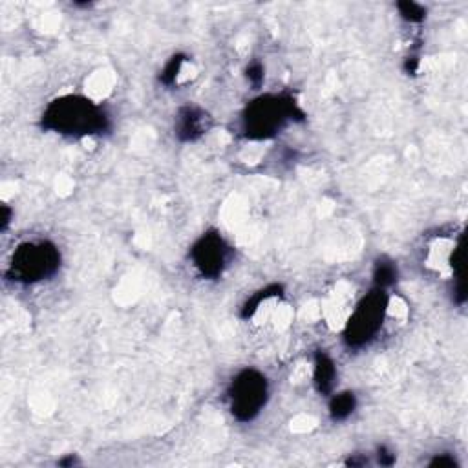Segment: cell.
Masks as SVG:
<instances>
[{"mask_svg":"<svg viewBox=\"0 0 468 468\" xmlns=\"http://www.w3.org/2000/svg\"><path fill=\"white\" fill-rule=\"evenodd\" d=\"M404 70L408 75H415L419 70V57H408L404 62Z\"/></svg>","mask_w":468,"mask_h":468,"instance_id":"cell-17","label":"cell"},{"mask_svg":"<svg viewBox=\"0 0 468 468\" xmlns=\"http://www.w3.org/2000/svg\"><path fill=\"white\" fill-rule=\"evenodd\" d=\"M397 10L401 17L404 20H408V22H422V20L427 19V10L421 4H417V2H410V0L399 2Z\"/></svg>","mask_w":468,"mask_h":468,"instance_id":"cell-13","label":"cell"},{"mask_svg":"<svg viewBox=\"0 0 468 468\" xmlns=\"http://www.w3.org/2000/svg\"><path fill=\"white\" fill-rule=\"evenodd\" d=\"M430 467H457L454 457H448V455H437L434 461L430 463Z\"/></svg>","mask_w":468,"mask_h":468,"instance_id":"cell-15","label":"cell"},{"mask_svg":"<svg viewBox=\"0 0 468 468\" xmlns=\"http://www.w3.org/2000/svg\"><path fill=\"white\" fill-rule=\"evenodd\" d=\"M77 463V459H75V455H68L66 459H60L59 464L60 467H72V464Z\"/></svg>","mask_w":468,"mask_h":468,"instance_id":"cell-19","label":"cell"},{"mask_svg":"<svg viewBox=\"0 0 468 468\" xmlns=\"http://www.w3.org/2000/svg\"><path fill=\"white\" fill-rule=\"evenodd\" d=\"M42 126L60 135L86 138L108 128V116L101 107L81 95H65L51 101L42 114Z\"/></svg>","mask_w":468,"mask_h":468,"instance_id":"cell-1","label":"cell"},{"mask_svg":"<svg viewBox=\"0 0 468 468\" xmlns=\"http://www.w3.org/2000/svg\"><path fill=\"white\" fill-rule=\"evenodd\" d=\"M264 66H262V62H253V65L247 68V81H249L250 84H253V88L258 90L260 86H262V83H264Z\"/></svg>","mask_w":468,"mask_h":468,"instance_id":"cell-14","label":"cell"},{"mask_svg":"<svg viewBox=\"0 0 468 468\" xmlns=\"http://www.w3.org/2000/svg\"><path fill=\"white\" fill-rule=\"evenodd\" d=\"M379 463L385 464V467H389V464L395 463V454H392V452H388V450L385 448V446H380L379 448Z\"/></svg>","mask_w":468,"mask_h":468,"instance_id":"cell-16","label":"cell"},{"mask_svg":"<svg viewBox=\"0 0 468 468\" xmlns=\"http://www.w3.org/2000/svg\"><path fill=\"white\" fill-rule=\"evenodd\" d=\"M10 218H11V210L8 209L6 205H2V231H6V229H8Z\"/></svg>","mask_w":468,"mask_h":468,"instance_id":"cell-18","label":"cell"},{"mask_svg":"<svg viewBox=\"0 0 468 468\" xmlns=\"http://www.w3.org/2000/svg\"><path fill=\"white\" fill-rule=\"evenodd\" d=\"M60 265V255L50 241H28L17 247L10 264V276L15 282L35 283L50 279Z\"/></svg>","mask_w":468,"mask_h":468,"instance_id":"cell-3","label":"cell"},{"mask_svg":"<svg viewBox=\"0 0 468 468\" xmlns=\"http://www.w3.org/2000/svg\"><path fill=\"white\" fill-rule=\"evenodd\" d=\"M183 65H185V57L183 55L171 57V60L165 65L161 75H159V81H161L163 84H167V86L176 84L178 79H180L181 70H183Z\"/></svg>","mask_w":468,"mask_h":468,"instance_id":"cell-12","label":"cell"},{"mask_svg":"<svg viewBox=\"0 0 468 468\" xmlns=\"http://www.w3.org/2000/svg\"><path fill=\"white\" fill-rule=\"evenodd\" d=\"M388 313V295L385 289H373L362 298L349 316L344 339L349 346H364L370 342L385 322Z\"/></svg>","mask_w":468,"mask_h":468,"instance_id":"cell-4","label":"cell"},{"mask_svg":"<svg viewBox=\"0 0 468 468\" xmlns=\"http://www.w3.org/2000/svg\"><path fill=\"white\" fill-rule=\"evenodd\" d=\"M357 408V397L352 392H342V394L333 395L329 403V415L333 421H344L348 419Z\"/></svg>","mask_w":468,"mask_h":468,"instance_id":"cell-9","label":"cell"},{"mask_svg":"<svg viewBox=\"0 0 468 468\" xmlns=\"http://www.w3.org/2000/svg\"><path fill=\"white\" fill-rule=\"evenodd\" d=\"M304 117L291 95H262L247 107L243 130L250 140H265L279 134L291 119Z\"/></svg>","mask_w":468,"mask_h":468,"instance_id":"cell-2","label":"cell"},{"mask_svg":"<svg viewBox=\"0 0 468 468\" xmlns=\"http://www.w3.org/2000/svg\"><path fill=\"white\" fill-rule=\"evenodd\" d=\"M192 264L205 279H216L227 265L229 246L216 231L205 232L190 249Z\"/></svg>","mask_w":468,"mask_h":468,"instance_id":"cell-6","label":"cell"},{"mask_svg":"<svg viewBox=\"0 0 468 468\" xmlns=\"http://www.w3.org/2000/svg\"><path fill=\"white\" fill-rule=\"evenodd\" d=\"M210 128V117L205 110L198 107H183L180 108L174 123V134L180 141H196L201 135L207 134Z\"/></svg>","mask_w":468,"mask_h":468,"instance_id":"cell-7","label":"cell"},{"mask_svg":"<svg viewBox=\"0 0 468 468\" xmlns=\"http://www.w3.org/2000/svg\"><path fill=\"white\" fill-rule=\"evenodd\" d=\"M280 291H282L280 286H269V288L258 291L255 297H250L249 300L246 302V306H243V309H241V316H243V319H249V316H253L256 311L260 309L262 302L269 300V298H273V297H279Z\"/></svg>","mask_w":468,"mask_h":468,"instance_id":"cell-11","label":"cell"},{"mask_svg":"<svg viewBox=\"0 0 468 468\" xmlns=\"http://www.w3.org/2000/svg\"><path fill=\"white\" fill-rule=\"evenodd\" d=\"M267 395H269V385L260 371H240L232 379L229 388L231 413L241 422L253 421L267 403Z\"/></svg>","mask_w":468,"mask_h":468,"instance_id":"cell-5","label":"cell"},{"mask_svg":"<svg viewBox=\"0 0 468 468\" xmlns=\"http://www.w3.org/2000/svg\"><path fill=\"white\" fill-rule=\"evenodd\" d=\"M397 282V265L388 258H380L373 267V283L377 289H388Z\"/></svg>","mask_w":468,"mask_h":468,"instance_id":"cell-10","label":"cell"},{"mask_svg":"<svg viewBox=\"0 0 468 468\" xmlns=\"http://www.w3.org/2000/svg\"><path fill=\"white\" fill-rule=\"evenodd\" d=\"M313 379L319 394L329 395L335 388L337 380V368H335L333 359L329 357L326 352L315 353V368H313Z\"/></svg>","mask_w":468,"mask_h":468,"instance_id":"cell-8","label":"cell"}]
</instances>
